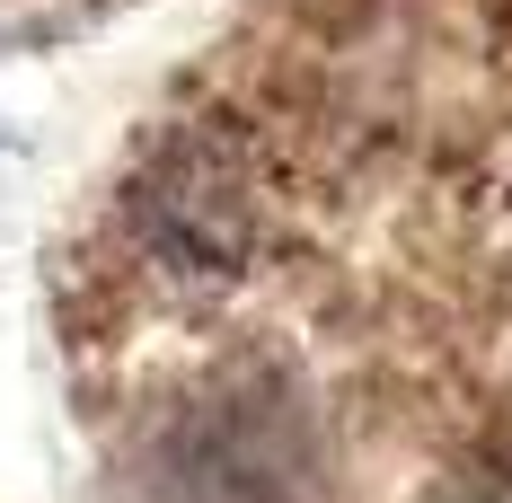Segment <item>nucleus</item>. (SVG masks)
<instances>
[{"mask_svg": "<svg viewBox=\"0 0 512 503\" xmlns=\"http://www.w3.org/2000/svg\"><path fill=\"white\" fill-rule=\"evenodd\" d=\"M124 230L177 283H230L274 239V168L230 106H195L159 124L124 177Z\"/></svg>", "mask_w": 512, "mask_h": 503, "instance_id": "obj_1", "label": "nucleus"}, {"mask_svg": "<svg viewBox=\"0 0 512 503\" xmlns=\"http://www.w3.org/2000/svg\"><path fill=\"white\" fill-rule=\"evenodd\" d=\"M151 503H327V433L309 398L265 362L212 371L159 424Z\"/></svg>", "mask_w": 512, "mask_h": 503, "instance_id": "obj_2", "label": "nucleus"}, {"mask_svg": "<svg viewBox=\"0 0 512 503\" xmlns=\"http://www.w3.org/2000/svg\"><path fill=\"white\" fill-rule=\"evenodd\" d=\"M433 503H512V442H486V451H468L451 468V486Z\"/></svg>", "mask_w": 512, "mask_h": 503, "instance_id": "obj_3", "label": "nucleus"}]
</instances>
